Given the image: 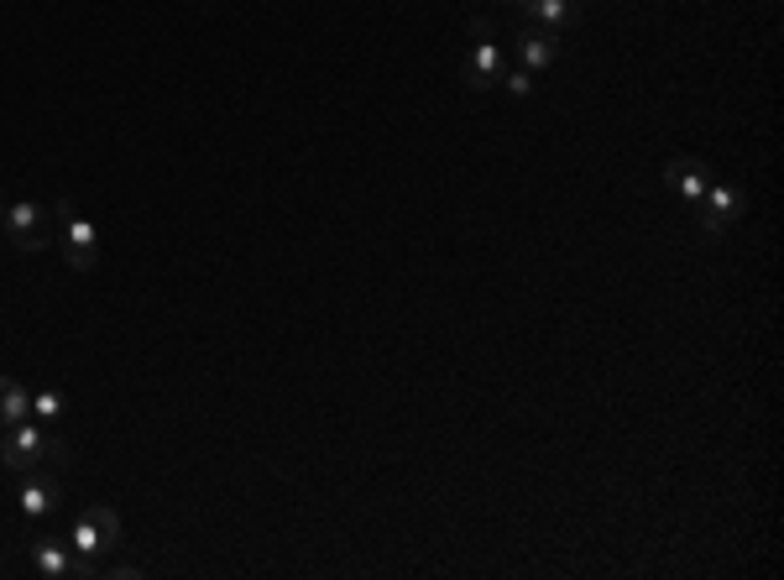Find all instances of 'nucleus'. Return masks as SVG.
<instances>
[{
  "instance_id": "f257e3e1",
  "label": "nucleus",
  "mask_w": 784,
  "mask_h": 580,
  "mask_svg": "<svg viewBox=\"0 0 784 580\" xmlns=\"http://www.w3.org/2000/svg\"><path fill=\"white\" fill-rule=\"evenodd\" d=\"M69 445L48 435V424L26 418V424H11L0 429V471L11 476H26V471H43V465H69Z\"/></svg>"
},
{
  "instance_id": "f03ea898",
  "label": "nucleus",
  "mask_w": 784,
  "mask_h": 580,
  "mask_svg": "<svg viewBox=\"0 0 784 580\" xmlns=\"http://www.w3.org/2000/svg\"><path fill=\"white\" fill-rule=\"evenodd\" d=\"M69 544H73V555L84 559V565H95V576H100V559L120 549V518L110 508H100V502L95 508H84L79 518H73Z\"/></svg>"
},
{
  "instance_id": "7ed1b4c3",
  "label": "nucleus",
  "mask_w": 784,
  "mask_h": 580,
  "mask_svg": "<svg viewBox=\"0 0 784 580\" xmlns=\"http://www.w3.org/2000/svg\"><path fill=\"white\" fill-rule=\"evenodd\" d=\"M466 32H471V52H466V63H460V79H466L471 95H487L502 79V37L487 16H476Z\"/></svg>"
},
{
  "instance_id": "20e7f679",
  "label": "nucleus",
  "mask_w": 784,
  "mask_h": 580,
  "mask_svg": "<svg viewBox=\"0 0 784 580\" xmlns=\"http://www.w3.org/2000/svg\"><path fill=\"white\" fill-rule=\"evenodd\" d=\"M52 220L63 225V262H69L73 272H90V267H100V230H95V220L84 215L69 193L52 204Z\"/></svg>"
},
{
  "instance_id": "39448f33",
  "label": "nucleus",
  "mask_w": 784,
  "mask_h": 580,
  "mask_svg": "<svg viewBox=\"0 0 784 580\" xmlns=\"http://www.w3.org/2000/svg\"><path fill=\"white\" fill-rule=\"evenodd\" d=\"M48 215L52 210H43V204H32V199H5V220H0V236L16 246L22 257H32V251H43L48 246Z\"/></svg>"
},
{
  "instance_id": "423d86ee",
  "label": "nucleus",
  "mask_w": 784,
  "mask_h": 580,
  "mask_svg": "<svg viewBox=\"0 0 784 580\" xmlns=\"http://www.w3.org/2000/svg\"><path fill=\"white\" fill-rule=\"evenodd\" d=\"M32 565L43 570V576H52V580H90L95 576V565H84V559L73 555V544L69 538H32Z\"/></svg>"
},
{
  "instance_id": "0eeeda50",
  "label": "nucleus",
  "mask_w": 784,
  "mask_h": 580,
  "mask_svg": "<svg viewBox=\"0 0 784 580\" xmlns=\"http://www.w3.org/2000/svg\"><path fill=\"white\" fill-rule=\"evenodd\" d=\"M695 210H701V230H706V236H727L737 220H742V189H733V184H706Z\"/></svg>"
},
{
  "instance_id": "6e6552de",
  "label": "nucleus",
  "mask_w": 784,
  "mask_h": 580,
  "mask_svg": "<svg viewBox=\"0 0 784 580\" xmlns=\"http://www.w3.org/2000/svg\"><path fill=\"white\" fill-rule=\"evenodd\" d=\"M513 52H518V69L545 73L549 63L565 52V37H554V32H545V26H528V22H523L518 32H513Z\"/></svg>"
},
{
  "instance_id": "1a4fd4ad",
  "label": "nucleus",
  "mask_w": 784,
  "mask_h": 580,
  "mask_svg": "<svg viewBox=\"0 0 784 580\" xmlns=\"http://www.w3.org/2000/svg\"><path fill=\"white\" fill-rule=\"evenodd\" d=\"M16 508H22V518H52V512L63 508V486H58V476H48V471H26L22 486H16Z\"/></svg>"
},
{
  "instance_id": "9d476101",
  "label": "nucleus",
  "mask_w": 784,
  "mask_h": 580,
  "mask_svg": "<svg viewBox=\"0 0 784 580\" xmlns=\"http://www.w3.org/2000/svg\"><path fill=\"white\" fill-rule=\"evenodd\" d=\"M706 184H712V168L701 163V157H669L665 163V189H675L680 199H686L690 210L701 204V193H706Z\"/></svg>"
},
{
  "instance_id": "9b49d317",
  "label": "nucleus",
  "mask_w": 784,
  "mask_h": 580,
  "mask_svg": "<svg viewBox=\"0 0 784 580\" xmlns=\"http://www.w3.org/2000/svg\"><path fill=\"white\" fill-rule=\"evenodd\" d=\"M513 11H518L528 26H545V32H554V37H565V32L575 26V16H581L575 0H518Z\"/></svg>"
},
{
  "instance_id": "f8f14e48",
  "label": "nucleus",
  "mask_w": 784,
  "mask_h": 580,
  "mask_svg": "<svg viewBox=\"0 0 784 580\" xmlns=\"http://www.w3.org/2000/svg\"><path fill=\"white\" fill-rule=\"evenodd\" d=\"M26 418H32V392L16 377H0V429L26 424Z\"/></svg>"
},
{
  "instance_id": "ddd939ff",
  "label": "nucleus",
  "mask_w": 784,
  "mask_h": 580,
  "mask_svg": "<svg viewBox=\"0 0 784 580\" xmlns=\"http://www.w3.org/2000/svg\"><path fill=\"white\" fill-rule=\"evenodd\" d=\"M32 418H37V424H58V418H63V392H58V387H37V392H32Z\"/></svg>"
},
{
  "instance_id": "4468645a",
  "label": "nucleus",
  "mask_w": 784,
  "mask_h": 580,
  "mask_svg": "<svg viewBox=\"0 0 784 580\" xmlns=\"http://www.w3.org/2000/svg\"><path fill=\"white\" fill-rule=\"evenodd\" d=\"M498 84H502V90H507L513 99H528V95H534V73H528V69H502Z\"/></svg>"
},
{
  "instance_id": "2eb2a0df",
  "label": "nucleus",
  "mask_w": 784,
  "mask_h": 580,
  "mask_svg": "<svg viewBox=\"0 0 784 580\" xmlns=\"http://www.w3.org/2000/svg\"><path fill=\"white\" fill-rule=\"evenodd\" d=\"M100 576H110V580H142L147 570H142V565H131V559H120V565H100Z\"/></svg>"
},
{
  "instance_id": "dca6fc26",
  "label": "nucleus",
  "mask_w": 784,
  "mask_h": 580,
  "mask_svg": "<svg viewBox=\"0 0 784 580\" xmlns=\"http://www.w3.org/2000/svg\"><path fill=\"white\" fill-rule=\"evenodd\" d=\"M498 5H513V0H498Z\"/></svg>"
},
{
  "instance_id": "f3484780",
  "label": "nucleus",
  "mask_w": 784,
  "mask_h": 580,
  "mask_svg": "<svg viewBox=\"0 0 784 580\" xmlns=\"http://www.w3.org/2000/svg\"><path fill=\"white\" fill-rule=\"evenodd\" d=\"M759 5H774V0H759Z\"/></svg>"
},
{
  "instance_id": "a211bd4d",
  "label": "nucleus",
  "mask_w": 784,
  "mask_h": 580,
  "mask_svg": "<svg viewBox=\"0 0 784 580\" xmlns=\"http://www.w3.org/2000/svg\"><path fill=\"white\" fill-rule=\"evenodd\" d=\"M513 5H518V0H513Z\"/></svg>"
}]
</instances>
